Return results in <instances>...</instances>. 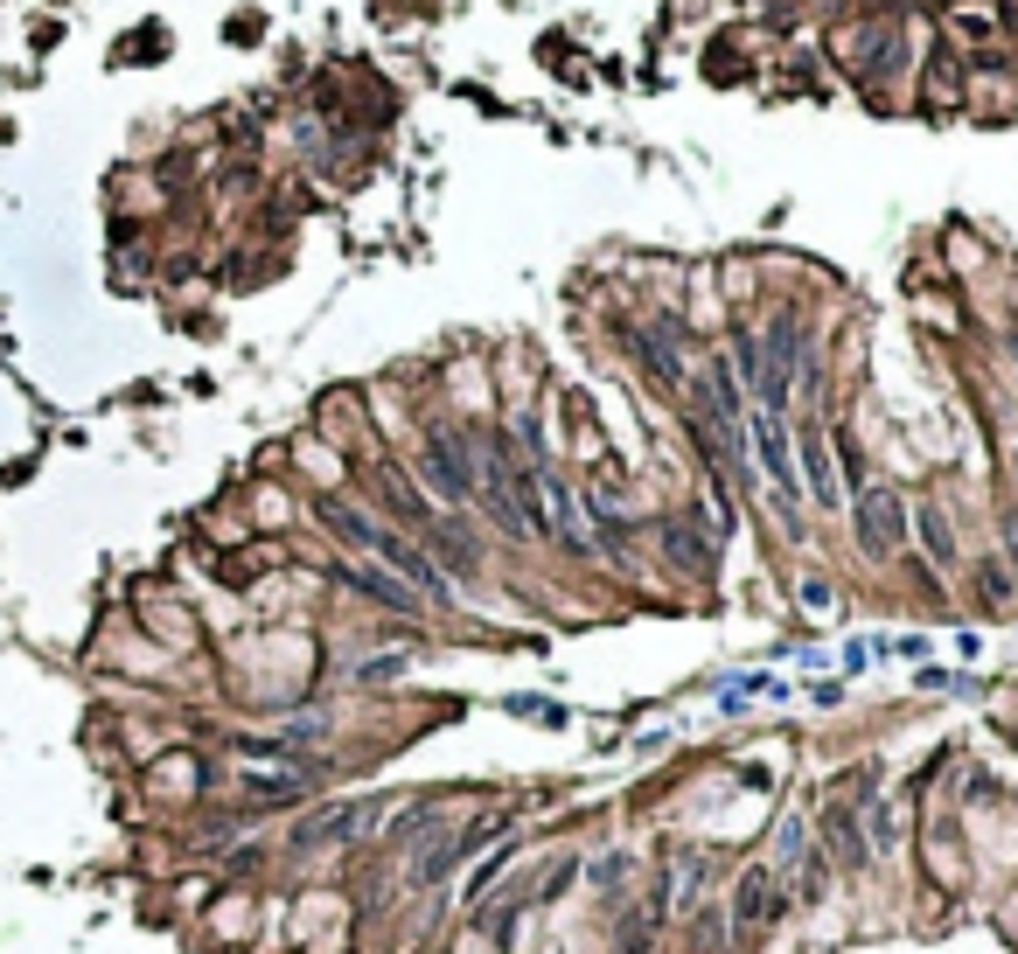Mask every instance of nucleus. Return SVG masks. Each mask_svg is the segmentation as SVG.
<instances>
[{
  "mask_svg": "<svg viewBox=\"0 0 1018 954\" xmlns=\"http://www.w3.org/2000/svg\"><path fill=\"white\" fill-rule=\"evenodd\" d=\"M635 356L649 362V376H656V384H676V376H684V370H676V356H670L656 335H635Z\"/></svg>",
  "mask_w": 1018,
  "mask_h": 954,
  "instance_id": "10",
  "label": "nucleus"
},
{
  "mask_svg": "<svg viewBox=\"0 0 1018 954\" xmlns=\"http://www.w3.org/2000/svg\"><path fill=\"white\" fill-rule=\"evenodd\" d=\"M802 474H809V495H817V502H837V481H831V453H823L817 426H802Z\"/></svg>",
  "mask_w": 1018,
  "mask_h": 954,
  "instance_id": "6",
  "label": "nucleus"
},
{
  "mask_svg": "<svg viewBox=\"0 0 1018 954\" xmlns=\"http://www.w3.org/2000/svg\"><path fill=\"white\" fill-rule=\"evenodd\" d=\"M753 446H761V467L782 495H796V461H788V432H782V411H761L753 418Z\"/></svg>",
  "mask_w": 1018,
  "mask_h": 954,
  "instance_id": "4",
  "label": "nucleus"
},
{
  "mask_svg": "<svg viewBox=\"0 0 1018 954\" xmlns=\"http://www.w3.org/2000/svg\"><path fill=\"white\" fill-rule=\"evenodd\" d=\"M426 481L447 495V502H467V495H482V481H475V461H461V439H447V432H432L426 439Z\"/></svg>",
  "mask_w": 1018,
  "mask_h": 954,
  "instance_id": "3",
  "label": "nucleus"
},
{
  "mask_svg": "<svg viewBox=\"0 0 1018 954\" xmlns=\"http://www.w3.org/2000/svg\"><path fill=\"white\" fill-rule=\"evenodd\" d=\"M831 844H837V857H844V864H858V857H865V836L852 829V815H844V808L831 815Z\"/></svg>",
  "mask_w": 1018,
  "mask_h": 954,
  "instance_id": "11",
  "label": "nucleus"
},
{
  "mask_svg": "<svg viewBox=\"0 0 1018 954\" xmlns=\"http://www.w3.org/2000/svg\"><path fill=\"white\" fill-rule=\"evenodd\" d=\"M322 516L343 530V544H356V550H377L391 571H398L405 585H419L426 600H447V579H440V565L426 558L419 544H405L398 530H384V523H370V516H356V509H343V502H322Z\"/></svg>",
  "mask_w": 1018,
  "mask_h": 954,
  "instance_id": "1",
  "label": "nucleus"
},
{
  "mask_svg": "<svg viewBox=\"0 0 1018 954\" xmlns=\"http://www.w3.org/2000/svg\"><path fill=\"white\" fill-rule=\"evenodd\" d=\"M1005 550H1011V565H1018V516L1005 523Z\"/></svg>",
  "mask_w": 1018,
  "mask_h": 954,
  "instance_id": "12",
  "label": "nucleus"
},
{
  "mask_svg": "<svg viewBox=\"0 0 1018 954\" xmlns=\"http://www.w3.org/2000/svg\"><path fill=\"white\" fill-rule=\"evenodd\" d=\"M782 906H788V899H775V892H767V877H761V871L740 877V892H732V920H740V933L767 927V920H782Z\"/></svg>",
  "mask_w": 1018,
  "mask_h": 954,
  "instance_id": "5",
  "label": "nucleus"
},
{
  "mask_svg": "<svg viewBox=\"0 0 1018 954\" xmlns=\"http://www.w3.org/2000/svg\"><path fill=\"white\" fill-rule=\"evenodd\" d=\"M921 544H928V558L935 565H956V537H949V523H941V509H921Z\"/></svg>",
  "mask_w": 1018,
  "mask_h": 954,
  "instance_id": "8",
  "label": "nucleus"
},
{
  "mask_svg": "<svg viewBox=\"0 0 1018 954\" xmlns=\"http://www.w3.org/2000/svg\"><path fill=\"white\" fill-rule=\"evenodd\" d=\"M663 544H670V558H676V565H691V571H712V544L697 537L691 523H670V530H663Z\"/></svg>",
  "mask_w": 1018,
  "mask_h": 954,
  "instance_id": "7",
  "label": "nucleus"
},
{
  "mask_svg": "<svg viewBox=\"0 0 1018 954\" xmlns=\"http://www.w3.org/2000/svg\"><path fill=\"white\" fill-rule=\"evenodd\" d=\"M900 537H907V502L893 488H865L858 495V544L872 558H886V550H900Z\"/></svg>",
  "mask_w": 1018,
  "mask_h": 954,
  "instance_id": "2",
  "label": "nucleus"
},
{
  "mask_svg": "<svg viewBox=\"0 0 1018 954\" xmlns=\"http://www.w3.org/2000/svg\"><path fill=\"white\" fill-rule=\"evenodd\" d=\"M349 585H356V593H370V600H384V606H412V593H405L398 579H384V571H363V565H356Z\"/></svg>",
  "mask_w": 1018,
  "mask_h": 954,
  "instance_id": "9",
  "label": "nucleus"
}]
</instances>
